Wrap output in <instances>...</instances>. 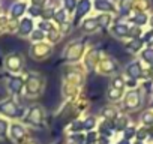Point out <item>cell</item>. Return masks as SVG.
I'll use <instances>...</instances> for the list:
<instances>
[{"label": "cell", "instance_id": "6da1fadb", "mask_svg": "<svg viewBox=\"0 0 153 144\" xmlns=\"http://www.w3.org/2000/svg\"><path fill=\"white\" fill-rule=\"evenodd\" d=\"M44 87H45V80L39 72H35V71L29 72L24 83V95L27 98H38L42 95Z\"/></svg>", "mask_w": 153, "mask_h": 144}, {"label": "cell", "instance_id": "7a4b0ae2", "mask_svg": "<svg viewBox=\"0 0 153 144\" xmlns=\"http://www.w3.org/2000/svg\"><path fill=\"white\" fill-rule=\"evenodd\" d=\"M24 125H29L35 129H45V110L42 105H32L27 108L24 117H23Z\"/></svg>", "mask_w": 153, "mask_h": 144}, {"label": "cell", "instance_id": "3957f363", "mask_svg": "<svg viewBox=\"0 0 153 144\" xmlns=\"http://www.w3.org/2000/svg\"><path fill=\"white\" fill-rule=\"evenodd\" d=\"M26 108H23L17 101L14 99H6L0 104V114L8 119H14V120H23L24 114H26Z\"/></svg>", "mask_w": 153, "mask_h": 144}, {"label": "cell", "instance_id": "277c9868", "mask_svg": "<svg viewBox=\"0 0 153 144\" xmlns=\"http://www.w3.org/2000/svg\"><path fill=\"white\" fill-rule=\"evenodd\" d=\"M86 54V42L84 39H75L65 50V60L69 63H76Z\"/></svg>", "mask_w": 153, "mask_h": 144}, {"label": "cell", "instance_id": "5b68a950", "mask_svg": "<svg viewBox=\"0 0 153 144\" xmlns=\"http://www.w3.org/2000/svg\"><path fill=\"white\" fill-rule=\"evenodd\" d=\"M8 137L14 144H24L32 137L29 135V129L21 122H11L8 129Z\"/></svg>", "mask_w": 153, "mask_h": 144}, {"label": "cell", "instance_id": "8992f818", "mask_svg": "<svg viewBox=\"0 0 153 144\" xmlns=\"http://www.w3.org/2000/svg\"><path fill=\"white\" fill-rule=\"evenodd\" d=\"M143 92L140 89L128 90L122 99V107L125 111H137L143 105Z\"/></svg>", "mask_w": 153, "mask_h": 144}, {"label": "cell", "instance_id": "52a82bcc", "mask_svg": "<svg viewBox=\"0 0 153 144\" xmlns=\"http://www.w3.org/2000/svg\"><path fill=\"white\" fill-rule=\"evenodd\" d=\"M53 53V47L51 44L48 42H39V44H33L29 50V54L30 57L35 60V62H44L47 60Z\"/></svg>", "mask_w": 153, "mask_h": 144}, {"label": "cell", "instance_id": "ba28073f", "mask_svg": "<svg viewBox=\"0 0 153 144\" xmlns=\"http://www.w3.org/2000/svg\"><path fill=\"white\" fill-rule=\"evenodd\" d=\"M24 60L20 53H9L5 59V69L9 72L11 75H18L23 71Z\"/></svg>", "mask_w": 153, "mask_h": 144}, {"label": "cell", "instance_id": "9c48e42d", "mask_svg": "<svg viewBox=\"0 0 153 144\" xmlns=\"http://www.w3.org/2000/svg\"><path fill=\"white\" fill-rule=\"evenodd\" d=\"M125 74L128 78L132 80H146V68L143 66V63L140 60H132L125 66Z\"/></svg>", "mask_w": 153, "mask_h": 144}, {"label": "cell", "instance_id": "30bf717a", "mask_svg": "<svg viewBox=\"0 0 153 144\" xmlns=\"http://www.w3.org/2000/svg\"><path fill=\"white\" fill-rule=\"evenodd\" d=\"M98 71V74H102V75H110V74H114V72L119 71V65L117 62L110 57V56H102L99 59V62L96 63V68Z\"/></svg>", "mask_w": 153, "mask_h": 144}, {"label": "cell", "instance_id": "8fae6325", "mask_svg": "<svg viewBox=\"0 0 153 144\" xmlns=\"http://www.w3.org/2000/svg\"><path fill=\"white\" fill-rule=\"evenodd\" d=\"M24 83L26 80L18 74V75H9L6 81V90L12 96H23L24 93Z\"/></svg>", "mask_w": 153, "mask_h": 144}, {"label": "cell", "instance_id": "7c38bea8", "mask_svg": "<svg viewBox=\"0 0 153 144\" xmlns=\"http://www.w3.org/2000/svg\"><path fill=\"white\" fill-rule=\"evenodd\" d=\"M92 8H93L92 0H78V5H76V9H75V18H74L75 26H78L80 20L87 18V15L90 14Z\"/></svg>", "mask_w": 153, "mask_h": 144}, {"label": "cell", "instance_id": "4fadbf2b", "mask_svg": "<svg viewBox=\"0 0 153 144\" xmlns=\"http://www.w3.org/2000/svg\"><path fill=\"white\" fill-rule=\"evenodd\" d=\"M93 8L101 14H117V5L114 0H95Z\"/></svg>", "mask_w": 153, "mask_h": 144}, {"label": "cell", "instance_id": "5bb4252c", "mask_svg": "<svg viewBox=\"0 0 153 144\" xmlns=\"http://www.w3.org/2000/svg\"><path fill=\"white\" fill-rule=\"evenodd\" d=\"M129 27L131 26L128 23L119 21V23H114L110 27V33L117 39H129Z\"/></svg>", "mask_w": 153, "mask_h": 144}, {"label": "cell", "instance_id": "9a60e30c", "mask_svg": "<svg viewBox=\"0 0 153 144\" xmlns=\"http://www.w3.org/2000/svg\"><path fill=\"white\" fill-rule=\"evenodd\" d=\"M149 14L146 12H137V11H132L131 15L128 17V24L131 23L132 26H137V27H146L149 26Z\"/></svg>", "mask_w": 153, "mask_h": 144}, {"label": "cell", "instance_id": "2e32d148", "mask_svg": "<svg viewBox=\"0 0 153 144\" xmlns=\"http://www.w3.org/2000/svg\"><path fill=\"white\" fill-rule=\"evenodd\" d=\"M27 3L26 2H14L9 6V18L12 20H21L24 14L27 12Z\"/></svg>", "mask_w": 153, "mask_h": 144}, {"label": "cell", "instance_id": "e0dca14e", "mask_svg": "<svg viewBox=\"0 0 153 144\" xmlns=\"http://www.w3.org/2000/svg\"><path fill=\"white\" fill-rule=\"evenodd\" d=\"M33 30H35L33 18H30V17H23V18L18 21V32H17L18 36H21V38L29 36V35H32Z\"/></svg>", "mask_w": 153, "mask_h": 144}, {"label": "cell", "instance_id": "ac0fdd59", "mask_svg": "<svg viewBox=\"0 0 153 144\" xmlns=\"http://www.w3.org/2000/svg\"><path fill=\"white\" fill-rule=\"evenodd\" d=\"M113 123V129L114 132H123L129 125H131V120H129V116L125 114V113H119V116L111 122Z\"/></svg>", "mask_w": 153, "mask_h": 144}, {"label": "cell", "instance_id": "d6986e66", "mask_svg": "<svg viewBox=\"0 0 153 144\" xmlns=\"http://www.w3.org/2000/svg\"><path fill=\"white\" fill-rule=\"evenodd\" d=\"M134 2L135 0H119L117 3V12L120 14V17H129L131 12L134 11Z\"/></svg>", "mask_w": 153, "mask_h": 144}, {"label": "cell", "instance_id": "ffe728a7", "mask_svg": "<svg viewBox=\"0 0 153 144\" xmlns=\"http://www.w3.org/2000/svg\"><path fill=\"white\" fill-rule=\"evenodd\" d=\"M96 23L99 26V29H110L113 26V20H114V15L113 14H98L96 17Z\"/></svg>", "mask_w": 153, "mask_h": 144}, {"label": "cell", "instance_id": "44dd1931", "mask_svg": "<svg viewBox=\"0 0 153 144\" xmlns=\"http://www.w3.org/2000/svg\"><path fill=\"white\" fill-rule=\"evenodd\" d=\"M81 30L84 32V33H93V32H96L98 29H99V26H98V23H96V18L95 17H87V18H84L83 21H81Z\"/></svg>", "mask_w": 153, "mask_h": 144}, {"label": "cell", "instance_id": "7402d4cb", "mask_svg": "<svg viewBox=\"0 0 153 144\" xmlns=\"http://www.w3.org/2000/svg\"><path fill=\"white\" fill-rule=\"evenodd\" d=\"M144 48V42L141 41V38L138 39H129L126 44V51L131 54H140Z\"/></svg>", "mask_w": 153, "mask_h": 144}, {"label": "cell", "instance_id": "603a6c76", "mask_svg": "<svg viewBox=\"0 0 153 144\" xmlns=\"http://www.w3.org/2000/svg\"><path fill=\"white\" fill-rule=\"evenodd\" d=\"M140 123H141V126H144L147 129L153 128V110H150V108L144 110L140 114Z\"/></svg>", "mask_w": 153, "mask_h": 144}, {"label": "cell", "instance_id": "cb8c5ba5", "mask_svg": "<svg viewBox=\"0 0 153 144\" xmlns=\"http://www.w3.org/2000/svg\"><path fill=\"white\" fill-rule=\"evenodd\" d=\"M140 62L147 65L149 68L153 66V47H144L140 53Z\"/></svg>", "mask_w": 153, "mask_h": 144}, {"label": "cell", "instance_id": "d4e9b609", "mask_svg": "<svg viewBox=\"0 0 153 144\" xmlns=\"http://www.w3.org/2000/svg\"><path fill=\"white\" fill-rule=\"evenodd\" d=\"M105 95H107V99H108L110 102L116 104V102H120V101L123 99V96H125V90L110 87V89L107 90V93H105Z\"/></svg>", "mask_w": 153, "mask_h": 144}, {"label": "cell", "instance_id": "484cf974", "mask_svg": "<svg viewBox=\"0 0 153 144\" xmlns=\"http://www.w3.org/2000/svg\"><path fill=\"white\" fill-rule=\"evenodd\" d=\"M83 131H86V132H90V131H95L96 128H98V123H99V120H98V117L96 116H87V117H84L83 120Z\"/></svg>", "mask_w": 153, "mask_h": 144}, {"label": "cell", "instance_id": "4316f807", "mask_svg": "<svg viewBox=\"0 0 153 144\" xmlns=\"http://www.w3.org/2000/svg\"><path fill=\"white\" fill-rule=\"evenodd\" d=\"M69 14L63 9V8H57L56 9V12H54V17H53V20H54V23L60 27V26H63L65 23H68L69 20Z\"/></svg>", "mask_w": 153, "mask_h": 144}, {"label": "cell", "instance_id": "83f0119b", "mask_svg": "<svg viewBox=\"0 0 153 144\" xmlns=\"http://www.w3.org/2000/svg\"><path fill=\"white\" fill-rule=\"evenodd\" d=\"M152 9V0H135L134 2V11L137 12H146Z\"/></svg>", "mask_w": 153, "mask_h": 144}, {"label": "cell", "instance_id": "f1b7e54d", "mask_svg": "<svg viewBox=\"0 0 153 144\" xmlns=\"http://www.w3.org/2000/svg\"><path fill=\"white\" fill-rule=\"evenodd\" d=\"M68 134H78V132H84L83 131V122L81 120H72L68 126Z\"/></svg>", "mask_w": 153, "mask_h": 144}, {"label": "cell", "instance_id": "f546056e", "mask_svg": "<svg viewBox=\"0 0 153 144\" xmlns=\"http://www.w3.org/2000/svg\"><path fill=\"white\" fill-rule=\"evenodd\" d=\"M45 38H47V35H45L42 30H39V29H35V30L32 32V35H30V41H32L33 44L44 42V41H45Z\"/></svg>", "mask_w": 153, "mask_h": 144}, {"label": "cell", "instance_id": "4dcf8cb0", "mask_svg": "<svg viewBox=\"0 0 153 144\" xmlns=\"http://www.w3.org/2000/svg\"><path fill=\"white\" fill-rule=\"evenodd\" d=\"M8 129H9V122L5 117H0V141L8 137Z\"/></svg>", "mask_w": 153, "mask_h": 144}, {"label": "cell", "instance_id": "1f68e13d", "mask_svg": "<svg viewBox=\"0 0 153 144\" xmlns=\"http://www.w3.org/2000/svg\"><path fill=\"white\" fill-rule=\"evenodd\" d=\"M62 3H63V9H65L68 14H72V12H75V9H76L78 0H62Z\"/></svg>", "mask_w": 153, "mask_h": 144}, {"label": "cell", "instance_id": "d6a6232c", "mask_svg": "<svg viewBox=\"0 0 153 144\" xmlns=\"http://www.w3.org/2000/svg\"><path fill=\"white\" fill-rule=\"evenodd\" d=\"M45 39L48 41V44H56L57 41L62 39V33H60L59 29H54V30H51L50 33H47V38H45Z\"/></svg>", "mask_w": 153, "mask_h": 144}, {"label": "cell", "instance_id": "836d02e7", "mask_svg": "<svg viewBox=\"0 0 153 144\" xmlns=\"http://www.w3.org/2000/svg\"><path fill=\"white\" fill-rule=\"evenodd\" d=\"M135 134H137V126L135 125H129L125 131H123V135H122V138H125V140H128V141H131L132 138H135Z\"/></svg>", "mask_w": 153, "mask_h": 144}, {"label": "cell", "instance_id": "e575fe53", "mask_svg": "<svg viewBox=\"0 0 153 144\" xmlns=\"http://www.w3.org/2000/svg\"><path fill=\"white\" fill-rule=\"evenodd\" d=\"M135 140H137V141H143V143H144L146 140H149V129H147V128H144V126L137 128Z\"/></svg>", "mask_w": 153, "mask_h": 144}, {"label": "cell", "instance_id": "d590c367", "mask_svg": "<svg viewBox=\"0 0 153 144\" xmlns=\"http://www.w3.org/2000/svg\"><path fill=\"white\" fill-rule=\"evenodd\" d=\"M38 29H39V30H42V32L47 35V33H50L51 30H54V29H57V27H56L51 21H45V20H42V21H39Z\"/></svg>", "mask_w": 153, "mask_h": 144}, {"label": "cell", "instance_id": "8d00e7d4", "mask_svg": "<svg viewBox=\"0 0 153 144\" xmlns=\"http://www.w3.org/2000/svg\"><path fill=\"white\" fill-rule=\"evenodd\" d=\"M111 87L114 89H120V90H125V77L122 75H116L111 81Z\"/></svg>", "mask_w": 153, "mask_h": 144}, {"label": "cell", "instance_id": "74e56055", "mask_svg": "<svg viewBox=\"0 0 153 144\" xmlns=\"http://www.w3.org/2000/svg\"><path fill=\"white\" fill-rule=\"evenodd\" d=\"M27 14H29V17H30V18L41 17V15H42V8H38V6H33V5H30V6L27 8Z\"/></svg>", "mask_w": 153, "mask_h": 144}, {"label": "cell", "instance_id": "f35d334b", "mask_svg": "<svg viewBox=\"0 0 153 144\" xmlns=\"http://www.w3.org/2000/svg\"><path fill=\"white\" fill-rule=\"evenodd\" d=\"M47 3H48V0H32L33 6H38V8H42V9L47 6Z\"/></svg>", "mask_w": 153, "mask_h": 144}, {"label": "cell", "instance_id": "ab89813d", "mask_svg": "<svg viewBox=\"0 0 153 144\" xmlns=\"http://www.w3.org/2000/svg\"><path fill=\"white\" fill-rule=\"evenodd\" d=\"M146 80L153 81V66H150V68L146 69Z\"/></svg>", "mask_w": 153, "mask_h": 144}, {"label": "cell", "instance_id": "60d3db41", "mask_svg": "<svg viewBox=\"0 0 153 144\" xmlns=\"http://www.w3.org/2000/svg\"><path fill=\"white\" fill-rule=\"evenodd\" d=\"M114 144H132L131 141H128V140H125V138H120V140H117Z\"/></svg>", "mask_w": 153, "mask_h": 144}, {"label": "cell", "instance_id": "b9f144b4", "mask_svg": "<svg viewBox=\"0 0 153 144\" xmlns=\"http://www.w3.org/2000/svg\"><path fill=\"white\" fill-rule=\"evenodd\" d=\"M24 144H39V141H36V140H33V138H30V140H27Z\"/></svg>", "mask_w": 153, "mask_h": 144}, {"label": "cell", "instance_id": "7bdbcfd3", "mask_svg": "<svg viewBox=\"0 0 153 144\" xmlns=\"http://www.w3.org/2000/svg\"><path fill=\"white\" fill-rule=\"evenodd\" d=\"M150 110H153V98L150 99Z\"/></svg>", "mask_w": 153, "mask_h": 144}, {"label": "cell", "instance_id": "ee69618b", "mask_svg": "<svg viewBox=\"0 0 153 144\" xmlns=\"http://www.w3.org/2000/svg\"><path fill=\"white\" fill-rule=\"evenodd\" d=\"M132 144H144V143H143V141H137V140H135V143H132Z\"/></svg>", "mask_w": 153, "mask_h": 144}, {"label": "cell", "instance_id": "f6af8a7d", "mask_svg": "<svg viewBox=\"0 0 153 144\" xmlns=\"http://www.w3.org/2000/svg\"><path fill=\"white\" fill-rule=\"evenodd\" d=\"M150 93H152V95H153V86H152V92H150Z\"/></svg>", "mask_w": 153, "mask_h": 144}]
</instances>
